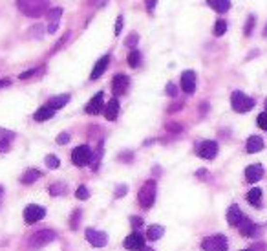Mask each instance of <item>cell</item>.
I'll use <instances>...</instances> for the list:
<instances>
[{
    "instance_id": "2e32d148",
    "label": "cell",
    "mask_w": 267,
    "mask_h": 251,
    "mask_svg": "<svg viewBox=\"0 0 267 251\" xmlns=\"http://www.w3.org/2000/svg\"><path fill=\"white\" fill-rule=\"evenodd\" d=\"M110 64V55H104V57H101L97 63H95V66H93L92 70V76H90V79L92 81H95V79H99L104 72H106V68H108Z\"/></svg>"
},
{
    "instance_id": "bcb514c9",
    "label": "cell",
    "mask_w": 267,
    "mask_h": 251,
    "mask_svg": "<svg viewBox=\"0 0 267 251\" xmlns=\"http://www.w3.org/2000/svg\"><path fill=\"white\" fill-rule=\"evenodd\" d=\"M9 83H11L9 79H0V88H2V86H8Z\"/></svg>"
},
{
    "instance_id": "30bf717a",
    "label": "cell",
    "mask_w": 267,
    "mask_h": 251,
    "mask_svg": "<svg viewBox=\"0 0 267 251\" xmlns=\"http://www.w3.org/2000/svg\"><path fill=\"white\" fill-rule=\"evenodd\" d=\"M104 95H103V92H97L95 95H93L92 99H90V103L86 105V114H90V116H97V114H101V112H104Z\"/></svg>"
},
{
    "instance_id": "ba28073f",
    "label": "cell",
    "mask_w": 267,
    "mask_h": 251,
    "mask_svg": "<svg viewBox=\"0 0 267 251\" xmlns=\"http://www.w3.org/2000/svg\"><path fill=\"white\" fill-rule=\"evenodd\" d=\"M84 235H86V240L92 244L93 248H104L108 244V235L103 233V231H97V229L88 227Z\"/></svg>"
},
{
    "instance_id": "f5cc1de1",
    "label": "cell",
    "mask_w": 267,
    "mask_h": 251,
    "mask_svg": "<svg viewBox=\"0 0 267 251\" xmlns=\"http://www.w3.org/2000/svg\"><path fill=\"white\" fill-rule=\"evenodd\" d=\"M242 251H252V250H242Z\"/></svg>"
},
{
    "instance_id": "d590c367",
    "label": "cell",
    "mask_w": 267,
    "mask_h": 251,
    "mask_svg": "<svg viewBox=\"0 0 267 251\" xmlns=\"http://www.w3.org/2000/svg\"><path fill=\"white\" fill-rule=\"evenodd\" d=\"M165 92H167V95H170V97H176V95H178V88H176L174 83H167Z\"/></svg>"
},
{
    "instance_id": "7dc6e473",
    "label": "cell",
    "mask_w": 267,
    "mask_h": 251,
    "mask_svg": "<svg viewBox=\"0 0 267 251\" xmlns=\"http://www.w3.org/2000/svg\"><path fill=\"white\" fill-rule=\"evenodd\" d=\"M2 196H4V187L0 185V202H2Z\"/></svg>"
},
{
    "instance_id": "52a82bcc",
    "label": "cell",
    "mask_w": 267,
    "mask_h": 251,
    "mask_svg": "<svg viewBox=\"0 0 267 251\" xmlns=\"http://www.w3.org/2000/svg\"><path fill=\"white\" fill-rule=\"evenodd\" d=\"M44 217H46V209H44L42 205H37V204H30V205H26V209H24V222L26 224H35V222L42 220Z\"/></svg>"
},
{
    "instance_id": "ee69618b",
    "label": "cell",
    "mask_w": 267,
    "mask_h": 251,
    "mask_svg": "<svg viewBox=\"0 0 267 251\" xmlns=\"http://www.w3.org/2000/svg\"><path fill=\"white\" fill-rule=\"evenodd\" d=\"M167 128L170 130V132H179V130H181V126H179V125H172V123H168Z\"/></svg>"
},
{
    "instance_id": "484cf974",
    "label": "cell",
    "mask_w": 267,
    "mask_h": 251,
    "mask_svg": "<svg viewBox=\"0 0 267 251\" xmlns=\"http://www.w3.org/2000/svg\"><path fill=\"white\" fill-rule=\"evenodd\" d=\"M68 101H70V95H68V94H62V95H57V97H53V99H51L48 105H50L53 110H59V109H62V107H66Z\"/></svg>"
},
{
    "instance_id": "e575fe53",
    "label": "cell",
    "mask_w": 267,
    "mask_h": 251,
    "mask_svg": "<svg viewBox=\"0 0 267 251\" xmlns=\"http://www.w3.org/2000/svg\"><path fill=\"white\" fill-rule=\"evenodd\" d=\"M256 123H258L260 128L267 130V112H262V114H260L258 119H256Z\"/></svg>"
},
{
    "instance_id": "4316f807",
    "label": "cell",
    "mask_w": 267,
    "mask_h": 251,
    "mask_svg": "<svg viewBox=\"0 0 267 251\" xmlns=\"http://www.w3.org/2000/svg\"><path fill=\"white\" fill-rule=\"evenodd\" d=\"M126 61H128V66H130V68H137L139 64H141V51H139V50H132L130 53H128Z\"/></svg>"
},
{
    "instance_id": "8d00e7d4",
    "label": "cell",
    "mask_w": 267,
    "mask_h": 251,
    "mask_svg": "<svg viewBox=\"0 0 267 251\" xmlns=\"http://www.w3.org/2000/svg\"><path fill=\"white\" fill-rule=\"evenodd\" d=\"M254 22H256V17H254V15H251V17L247 18V26H245V35H251Z\"/></svg>"
},
{
    "instance_id": "5bb4252c",
    "label": "cell",
    "mask_w": 267,
    "mask_h": 251,
    "mask_svg": "<svg viewBox=\"0 0 267 251\" xmlns=\"http://www.w3.org/2000/svg\"><path fill=\"white\" fill-rule=\"evenodd\" d=\"M262 176H264V167L260 163H252V165L245 169V180L249 184H254V182L262 180Z\"/></svg>"
},
{
    "instance_id": "1f68e13d",
    "label": "cell",
    "mask_w": 267,
    "mask_h": 251,
    "mask_svg": "<svg viewBox=\"0 0 267 251\" xmlns=\"http://www.w3.org/2000/svg\"><path fill=\"white\" fill-rule=\"evenodd\" d=\"M46 165H48L50 169H59V165H60V159H59L57 156L50 154V156H46Z\"/></svg>"
},
{
    "instance_id": "8992f818",
    "label": "cell",
    "mask_w": 267,
    "mask_h": 251,
    "mask_svg": "<svg viewBox=\"0 0 267 251\" xmlns=\"http://www.w3.org/2000/svg\"><path fill=\"white\" fill-rule=\"evenodd\" d=\"M92 158H93L92 149H90L88 145H79V147L74 149V152H72V161H74V165H77V167L88 165V163L92 161Z\"/></svg>"
},
{
    "instance_id": "ab89813d",
    "label": "cell",
    "mask_w": 267,
    "mask_h": 251,
    "mask_svg": "<svg viewBox=\"0 0 267 251\" xmlns=\"http://www.w3.org/2000/svg\"><path fill=\"white\" fill-rule=\"evenodd\" d=\"M125 194H126V187H125V185H119V187L116 189V196H117V198H123Z\"/></svg>"
},
{
    "instance_id": "681fc988",
    "label": "cell",
    "mask_w": 267,
    "mask_h": 251,
    "mask_svg": "<svg viewBox=\"0 0 267 251\" xmlns=\"http://www.w3.org/2000/svg\"><path fill=\"white\" fill-rule=\"evenodd\" d=\"M95 2H97V0H90V4H95Z\"/></svg>"
},
{
    "instance_id": "74e56055",
    "label": "cell",
    "mask_w": 267,
    "mask_h": 251,
    "mask_svg": "<svg viewBox=\"0 0 267 251\" xmlns=\"http://www.w3.org/2000/svg\"><path fill=\"white\" fill-rule=\"evenodd\" d=\"M121 28H123V15H119L116 20V26H114V33L119 35L121 33Z\"/></svg>"
},
{
    "instance_id": "836d02e7",
    "label": "cell",
    "mask_w": 267,
    "mask_h": 251,
    "mask_svg": "<svg viewBox=\"0 0 267 251\" xmlns=\"http://www.w3.org/2000/svg\"><path fill=\"white\" fill-rule=\"evenodd\" d=\"M137 41H139V37H137V33H130V35H128V39L125 41V44L128 46V48H135V44H137Z\"/></svg>"
},
{
    "instance_id": "f6af8a7d",
    "label": "cell",
    "mask_w": 267,
    "mask_h": 251,
    "mask_svg": "<svg viewBox=\"0 0 267 251\" xmlns=\"http://www.w3.org/2000/svg\"><path fill=\"white\" fill-rule=\"evenodd\" d=\"M59 28V22H50V28H48V33H55Z\"/></svg>"
},
{
    "instance_id": "7c38bea8",
    "label": "cell",
    "mask_w": 267,
    "mask_h": 251,
    "mask_svg": "<svg viewBox=\"0 0 267 251\" xmlns=\"http://www.w3.org/2000/svg\"><path fill=\"white\" fill-rule=\"evenodd\" d=\"M128 84H130V79L125 76V74H117L114 79H112V90H114V95L119 97V95H123L126 92V88H128Z\"/></svg>"
},
{
    "instance_id": "816d5d0a",
    "label": "cell",
    "mask_w": 267,
    "mask_h": 251,
    "mask_svg": "<svg viewBox=\"0 0 267 251\" xmlns=\"http://www.w3.org/2000/svg\"><path fill=\"white\" fill-rule=\"evenodd\" d=\"M266 112H267V99H266Z\"/></svg>"
},
{
    "instance_id": "c3c4849f",
    "label": "cell",
    "mask_w": 267,
    "mask_h": 251,
    "mask_svg": "<svg viewBox=\"0 0 267 251\" xmlns=\"http://www.w3.org/2000/svg\"><path fill=\"white\" fill-rule=\"evenodd\" d=\"M141 251H154V250H152V248H143Z\"/></svg>"
},
{
    "instance_id": "44dd1931",
    "label": "cell",
    "mask_w": 267,
    "mask_h": 251,
    "mask_svg": "<svg viewBox=\"0 0 267 251\" xmlns=\"http://www.w3.org/2000/svg\"><path fill=\"white\" fill-rule=\"evenodd\" d=\"M245 149L249 154H254V152H260L264 149V140L260 138V136H251L249 140H247V145H245Z\"/></svg>"
},
{
    "instance_id": "f1b7e54d",
    "label": "cell",
    "mask_w": 267,
    "mask_h": 251,
    "mask_svg": "<svg viewBox=\"0 0 267 251\" xmlns=\"http://www.w3.org/2000/svg\"><path fill=\"white\" fill-rule=\"evenodd\" d=\"M66 193V185L64 184H53L50 187V194L51 196H60V194Z\"/></svg>"
},
{
    "instance_id": "7bdbcfd3",
    "label": "cell",
    "mask_w": 267,
    "mask_h": 251,
    "mask_svg": "<svg viewBox=\"0 0 267 251\" xmlns=\"http://www.w3.org/2000/svg\"><path fill=\"white\" fill-rule=\"evenodd\" d=\"M33 74H37V68H35V70H30V72H24V74H20V79H28V77H31Z\"/></svg>"
},
{
    "instance_id": "ffe728a7",
    "label": "cell",
    "mask_w": 267,
    "mask_h": 251,
    "mask_svg": "<svg viewBox=\"0 0 267 251\" xmlns=\"http://www.w3.org/2000/svg\"><path fill=\"white\" fill-rule=\"evenodd\" d=\"M117 116H119V101L114 97V99L104 107V117H106L108 121H116Z\"/></svg>"
},
{
    "instance_id": "7402d4cb",
    "label": "cell",
    "mask_w": 267,
    "mask_h": 251,
    "mask_svg": "<svg viewBox=\"0 0 267 251\" xmlns=\"http://www.w3.org/2000/svg\"><path fill=\"white\" fill-rule=\"evenodd\" d=\"M42 176L41 171H37V169H28L24 174L20 176V184H24V185H31L33 182H37L39 178Z\"/></svg>"
},
{
    "instance_id": "277c9868",
    "label": "cell",
    "mask_w": 267,
    "mask_h": 251,
    "mask_svg": "<svg viewBox=\"0 0 267 251\" xmlns=\"http://www.w3.org/2000/svg\"><path fill=\"white\" fill-rule=\"evenodd\" d=\"M231 105H233L234 112L245 114V112H249V110L254 107V99L249 97V95H245V94L240 92V90H236V92H233V95H231Z\"/></svg>"
},
{
    "instance_id": "e0dca14e",
    "label": "cell",
    "mask_w": 267,
    "mask_h": 251,
    "mask_svg": "<svg viewBox=\"0 0 267 251\" xmlns=\"http://www.w3.org/2000/svg\"><path fill=\"white\" fill-rule=\"evenodd\" d=\"M15 134L8 128H0V152H8L11 143H13Z\"/></svg>"
},
{
    "instance_id": "83f0119b",
    "label": "cell",
    "mask_w": 267,
    "mask_h": 251,
    "mask_svg": "<svg viewBox=\"0 0 267 251\" xmlns=\"http://www.w3.org/2000/svg\"><path fill=\"white\" fill-rule=\"evenodd\" d=\"M62 15V9L60 8H53V9H48V13H46V17L50 22H59V18Z\"/></svg>"
},
{
    "instance_id": "8fae6325",
    "label": "cell",
    "mask_w": 267,
    "mask_h": 251,
    "mask_svg": "<svg viewBox=\"0 0 267 251\" xmlns=\"http://www.w3.org/2000/svg\"><path fill=\"white\" fill-rule=\"evenodd\" d=\"M123 246L130 251H141L143 248H145V236L139 235V233H130L125 238Z\"/></svg>"
},
{
    "instance_id": "f35d334b",
    "label": "cell",
    "mask_w": 267,
    "mask_h": 251,
    "mask_svg": "<svg viewBox=\"0 0 267 251\" xmlns=\"http://www.w3.org/2000/svg\"><path fill=\"white\" fill-rule=\"evenodd\" d=\"M68 141H70V134H68V132H62V134L57 136V143H59V145H66Z\"/></svg>"
},
{
    "instance_id": "b9f144b4",
    "label": "cell",
    "mask_w": 267,
    "mask_h": 251,
    "mask_svg": "<svg viewBox=\"0 0 267 251\" xmlns=\"http://www.w3.org/2000/svg\"><path fill=\"white\" fill-rule=\"evenodd\" d=\"M156 2H158V0H145V4H147V9H148V11H154V8H156Z\"/></svg>"
},
{
    "instance_id": "d6a6232c",
    "label": "cell",
    "mask_w": 267,
    "mask_h": 251,
    "mask_svg": "<svg viewBox=\"0 0 267 251\" xmlns=\"http://www.w3.org/2000/svg\"><path fill=\"white\" fill-rule=\"evenodd\" d=\"M75 196L79 198V200H86V198L90 196V191H88L84 185H81V187H79V189L75 191Z\"/></svg>"
},
{
    "instance_id": "d4e9b609",
    "label": "cell",
    "mask_w": 267,
    "mask_h": 251,
    "mask_svg": "<svg viewBox=\"0 0 267 251\" xmlns=\"http://www.w3.org/2000/svg\"><path fill=\"white\" fill-rule=\"evenodd\" d=\"M165 233V227L163 226H150L147 229V240H159Z\"/></svg>"
},
{
    "instance_id": "f546056e",
    "label": "cell",
    "mask_w": 267,
    "mask_h": 251,
    "mask_svg": "<svg viewBox=\"0 0 267 251\" xmlns=\"http://www.w3.org/2000/svg\"><path fill=\"white\" fill-rule=\"evenodd\" d=\"M81 215H83V213H81V209H75V211H74V215H72V218H70V227H72L74 231H75L77 227H79V222H81Z\"/></svg>"
},
{
    "instance_id": "3957f363",
    "label": "cell",
    "mask_w": 267,
    "mask_h": 251,
    "mask_svg": "<svg viewBox=\"0 0 267 251\" xmlns=\"http://www.w3.org/2000/svg\"><path fill=\"white\" fill-rule=\"evenodd\" d=\"M137 200H139V204L145 209H150L152 205H154V202H156V180L145 182V185L139 189Z\"/></svg>"
},
{
    "instance_id": "7a4b0ae2",
    "label": "cell",
    "mask_w": 267,
    "mask_h": 251,
    "mask_svg": "<svg viewBox=\"0 0 267 251\" xmlns=\"http://www.w3.org/2000/svg\"><path fill=\"white\" fill-rule=\"evenodd\" d=\"M57 238V233L55 231H51V229H42V231H37L30 236V240H28V246L31 248V250H41L44 246H48L51 244L53 240Z\"/></svg>"
},
{
    "instance_id": "4dcf8cb0",
    "label": "cell",
    "mask_w": 267,
    "mask_h": 251,
    "mask_svg": "<svg viewBox=\"0 0 267 251\" xmlns=\"http://www.w3.org/2000/svg\"><path fill=\"white\" fill-rule=\"evenodd\" d=\"M227 31V22L225 20H218L216 24H214V35L220 37V35H223Z\"/></svg>"
},
{
    "instance_id": "cb8c5ba5",
    "label": "cell",
    "mask_w": 267,
    "mask_h": 251,
    "mask_svg": "<svg viewBox=\"0 0 267 251\" xmlns=\"http://www.w3.org/2000/svg\"><path fill=\"white\" fill-rule=\"evenodd\" d=\"M247 202H249L251 205H254V207H260L262 205V189H258V187L251 189L249 193H247Z\"/></svg>"
},
{
    "instance_id": "ac0fdd59",
    "label": "cell",
    "mask_w": 267,
    "mask_h": 251,
    "mask_svg": "<svg viewBox=\"0 0 267 251\" xmlns=\"http://www.w3.org/2000/svg\"><path fill=\"white\" fill-rule=\"evenodd\" d=\"M238 229H240V235L242 236L251 238V236H254V233H256V224H252L249 218H243L242 224L238 226Z\"/></svg>"
},
{
    "instance_id": "6da1fadb",
    "label": "cell",
    "mask_w": 267,
    "mask_h": 251,
    "mask_svg": "<svg viewBox=\"0 0 267 251\" xmlns=\"http://www.w3.org/2000/svg\"><path fill=\"white\" fill-rule=\"evenodd\" d=\"M17 8L26 17L39 18L48 13L50 2L48 0H17Z\"/></svg>"
},
{
    "instance_id": "9c48e42d",
    "label": "cell",
    "mask_w": 267,
    "mask_h": 251,
    "mask_svg": "<svg viewBox=\"0 0 267 251\" xmlns=\"http://www.w3.org/2000/svg\"><path fill=\"white\" fill-rule=\"evenodd\" d=\"M218 154V143L210 141V140H205L198 145V156L203 159H214Z\"/></svg>"
},
{
    "instance_id": "f907efd6",
    "label": "cell",
    "mask_w": 267,
    "mask_h": 251,
    "mask_svg": "<svg viewBox=\"0 0 267 251\" xmlns=\"http://www.w3.org/2000/svg\"><path fill=\"white\" fill-rule=\"evenodd\" d=\"M264 35H266V37H267V28H266V31H264Z\"/></svg>"
},
{
    "instance_id": "d6986e66",
    "label": "cell",
    "mask_w": 267,
    "mask_h": 251,
    "mask_svg": "<svg viewBox=\"0 0 267 251\" xmlns=\"http://www.w3.org/2000/svg\"><path fill=\"white\" fill-rule=\"evenodd\" d=\"M53 114H55V110L51 109L50 105H44V107H41V109L35 112L33 117H35V121L42 123V121H48V119H51Z\"/></svg>"
},
{
    "instance_id": "60d3db41",
    "label": "cell",
    "mask_w": 267,
    "mask_h": 251,
    "mask_svg": "<svg viewBox=\"0 0 267 251\" xmlns=\"http://www.w3.org/2000/svg\"><path fill=\"white\" fill-rule=\"evenodd\" d=\"M130 222H132V226H134V227L143 226V220H141L139 217H130Z\"/></svg>"
},
{
    "instance_id": "9a60e30c",
    "label": "cell",
    "mask_w": 267,
    "mask_h": 251,
    "mask_svg": "<svg viewBox=\"0 0 267 251\" xmlns=\"http://www.w3.org/2000/svg\"><path fill=\"white\" fill-rule=\"evenodd\" d=\"M243 218L245 217H243V213L240 211L238 205H231V207H229V211H227V222H229V226L238 227L242 224Z\"/></svg>"
},
{
    "instance_id": "603a6c76",
    "label": "cell",
    "mask_w": 267,
    "mask_h": 251,
    "mask_svg": "<svg viewBox=\"0 0 267 251\" xmlns=\"http://www.w3.org/2000/svg\"><path fill=\"white\" fill-rule=\"evenodd\" d=\"M207 4L218 13H225L231 8V0H207Z\"/></svg>"
},
{
    "instance_id": "5b68a950",
    "label": "cell",
    "mask_w": 267,
    "mask_h": 251,
    "mask_svg": "<svg viewBox=\"0 0 267 251\" xmlns=\"http://www.w3.org/2000/svg\"><path fill=\"white\" fill-rule=\"evenodd\" d=\"M227 248H229V242H227V236H223V235L207 236L201 242V250L203 251H227Z\"/></svg>"
},
{
    "instance_id": "4fadbf2b",
    "label": "cell",
    "mask_w": 267,
    "mask_h": 251,
    "mask_svg": "<svg viewBox=\"0 0 267 251\" xmlns=\"http://www.w3.org/2000/svg\"><path fill=\"white\" fill-rule=\"evenodd\" d=\"M181 88H183L185 94L196 92V74L192 70H187L181 74Z\"/></svg>"
}]
</instances>
